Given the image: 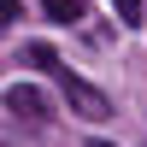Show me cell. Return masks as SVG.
Wrapping results in <instances>:
<instances>
[{
    "label": "cell",
    "instance_id": "5b68a950",
    "mask_svg": "<svg viewBox=\"0 0 147 147\" xmlns=\"http://www.w3.org/2000/svg\"><path fill=\"white\" fill-rule=\"evenodd\" d=\"M112 6H118V18H124L129 30H136V24H141V0H112Z\"/></svg>",
    "mask_w": 147,
    "mask_h": 147
},
{
    "label": "cell",
    "instance_id": "277c9868",
    "mask_svg": "<svg viewBox=\"0 0 147 147\" xmlns=\"http://www.w3.org/2000/svg\"><path fill=\"white\" fill-rule=\"evenodd\" d=\"M24 59H30L35 71H47V77H53V71H59V53H53V47H47V41H30V47H24Z\"/></svg>",
    "mask_w": 147,
    "mask_h": 147
},
{
    "label": "cell",
    "instance_id": "3957f363",
    "mask_svg": "<svg viewBox=\"0 0 147 147\" xmlns=\"http://www.w3.org/2000/svg\"><path fill=\"white\" fill-rule=\"evenodd\" d=\"M41 12H47L53 24H77V18H82V0H41Z\"/></svg>",
    "mask_w": 147,
    "mask_h": 147
},
{
    "label": "cell",
    "instance_id": "6da1fadb",
    "mask_svg": "<svg viewBox=\"0 0 147 147\" xmlns=\"http://www.w3.org/2000/svg\"><path fill=\"white\" fill-rule=\"evenodd\" d=\"M53 77H59V88H65V106H71L77 118H88V124H106V118H112V100H106L94 82H82L71 65H59Z\"/></svg>",
    "mask_w": 147,
    "mask_h": 147
},
{
    "label": "cell",
    "instance_id": "52a82bcc",
    "mask_svg": "<svg viewBox=\"0 0 147 147\" xmlns=\"http://www.w3.org/2000/svg\"><path fill=\"white\" fill-rule=\"evenodd\" d=\"M88 147H106V141H88Z\"/></svg>",
    "mask_w": 147,
    "mask_h": 147
},
{
    "label": "cell",
    "instance_id": "7a4b0ae2",
    "mask_svg": "<svg viewBox=\"0 0 147 147\" xmlns=\"http://www.w3.org/2000/svg\"><path fill=\"white\" fill-rule=\"evenodd\" d=\"M6 112L18 118V124H47V100H41V88H6Z\"/></svg>",
    "mask_w": 147,
    "mask_h": 147
},
{
    "label": "cell",
    "instance_id": "8992f818",
    "mask_svg": "<svg viewBox=\"0 0 147 147\" xmlns=\"http://www.w3.org/2000/svg\"><path fill=\"white\" fill-rule=\"evenodd\" d=\"M24 18V0H0V30H6V24H18Z\"/></svg>",
    "mask_w": 147,
    "mask_h": 147
}]
</instances>
